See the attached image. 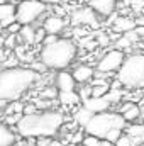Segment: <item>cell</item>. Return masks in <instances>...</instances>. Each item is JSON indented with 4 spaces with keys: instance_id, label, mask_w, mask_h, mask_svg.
Masks as SVG:
<instances>
[{
    "instance_id": "8fae6325",
    "label": "cell",
    "mask_w": 144,
    "mask_h": 146,
    "mask_svg": "<svg viewBox=\"0 0 144 146\" xmlns=\"http://www.w3.org/2000/svg\"><path fill=\"white\" fill-rule=\"evenodd\" d=\"M15 21V3L14 2H0V27H7Z\"/></svg>"
},
{
    "instance_id": "8992f818",
    "label": "cell",
    "mask_w": 144,
    "mask_h": 146,
    "mask_svg": "<svg viewBox=\"0 0 144 146\" xmlns=\"http://www.w3.org/2000/svg\"><path fill=\"white\" fill-rule=\"evenodd\" d=\"M48 5L41 0H19L15 3V21L20 26H32L46 15Z\"/></svg>"
},
{
    "instance_id": "681fc988",
    "label": "cell",
    "mask_w": 144,
    "mask_h": 146,
    "mask_svg": "<svg viewBox=\"0 0 144 146\" xmlns=\"http://www.w3.org/2000/svg\"><path fill=\"white\" fill-rule=\"evenodd\" d=\"M139 109H141V114H144V106H141Z\"/></svg>"
},
{
    "instance_id": "2e32d148",
    "label": "cell",
    "mask_w": 144,
    "mask_h": 146,
    "mask_svg": "<svg viewBox=\"0 0 144 146\" xmlns=\"http://www.w3.org/2000/svg\"><path fill=\"white\" fill-rule=\"evenodd\" d=\"M134 27H136V21L131 19V17H124V15L115 17V19H114V24H112V29H114V33H117V34H124V33H127V31H132Z\"/></svg>"
},
{
    "instance_id": "ee69618b",
    "label": "cell",
    "mask_w": 144,
    "mask_h": 146,
    "mask_svg": "<svg viewBox=\"0 0 144 146\" xmlns=\"http://www.w3.org/2000/svg\"><path fill=\"white\" fill-rule=\"evenodd\" d=\"M48 146H63V143H61V141H58V139H51Z\"/></svg>"
},
{
    "instance_id": "30bf717a",
    "label": "cell",
    "mask_w": 144,
    "mask_h": 146,
    "mask_svg": "<svg viewBox=\"0 0 144 146\" xmlns=\"http://www.w3.org/2000/svg\"><path fill=\"white\" fill-rule=\"evenodd\" d=\"M65 27H66L65 17L56 15V14L48 15V17L42 21V29L46 31V34H59V33L65 31Z\"/></svg>"
},
{
    "instance_id": "9a60e30c",
    "label": "cell",
    "mask_w": 144,
    "mask_h": 146,
    "mask_svg": "<svg viewBox=\"0 0 144 146\" xmlns=\"http://www.w3.org/2000/svg\"><path fill=\"white\" fill-rule=\"evenodd\" d=\"M71 75H73V78H75V82H76V83L83 85V83H88V82L93 78L95 70H93L90 65H78V66L73 70Z\"/></svg>"
},
{
    "instance_id": "7dc6e473",
    "label": "cell",
    "mask_w": 144,
    "mask_h": 146,
    "mask_svg": "<svg viewBox=\"0 0 144 146\" xmlns=\"http://www.w3.org/2000/svg\"><path fill=\"white\" fill-rule=\"evenodd\" d=\"M3 41H5V37L0 36V48H3Z\"/></svg>"
},
{
    "instance_id": "e0dca14e",
    "label": "cell",
    "mask_w": 144,
    "mask_h": 146,
    "mask_svg": "<svg viewBox=\"0 0 144 146\" xmlns=\"http://www.w3.org/2000/svg\"><path fill=\"white\" fill-rule=\"evenodd\" d=\"M127 136L131 138L132 141V146L134 145H143L144 143V124L139 122V124H131L127 126Z\"/></svg>"
},
{
    "instance_id": "3957f363",
    "label": "cell",
    "mask_w": 144,
    "mask_h": 146,
    "mask_svg": "<svg viewBox=\"0 0 144 146\" xmlns=\"http://www.w3.org/2000/svg\"><path fill=\"white\" fill-rule=\"evenodd\" d=\"M76 53H78V48H76L75 41L68 39V37H58L54 42L41 48L39 60L44 63V66L48 70L59 72L71 65L73 60L76 58Z\"/></svg>"
},
{
    "instance_id": "484cf974",
    "label": "cell",
    "mask_w": 144,
    "mask_h": 146,
    "mask_svg": "<svg viewBox=\"0 0 144 146\" xmlns=\"http://www.w3.org/2000/svg\"><path fill=\"white\" fill-rule=\"evenodd\" d=\"M58 97V88L56 87H48L41 92V99H46V100H53Z\"/></svg>"
},
{
    "instance_id": "d590c367",
    "label": "cell",
    "mask_w": 144,
    "mask_h": 146,
    "mask_svg": "<svg viewBox=\"0 0 144 146\" xmlns=\"http://www.w3.org/2000/svg\"><path fill=\"white\" fill-rule=\"evenodd\" d=\"M58 34H46L44 39H42V46H46V44H51V42H54L56 39H58Z\"/></svg>"
},
{
    "instance_id": "d6986e66",
    "label": "cell",
    "mask_w": 144,
    "mask_h": 146,
    "mask_svg": "<svg viewBox=\"0 0 144 146\" xmlns=\"http://www.w3.org/2000/svg\"><path fill=\"white\" fill-rule=\"evenodd\" d=\"M58 100H59L61 106H68V107L81 104L80 95H78V92H75V90H70V92H58Z\"/></svg>"
},
{
    "instance_id": "e575fe53",
    "label": "cell",
    "mask_w": 144,
    "mask_h": 146,
    "mask_svg": "<svg viewBox=\"0 0 144 146\" xmlns=\"http://www.w3.org/2000/svg\"><path fill=\"white\" fill-rule=\"evenodd\" d=\"M44 36H46V31H44L42 27L36 29V34H34V44H36V42H42Z\"/></svg>"
},
{
    "instance_id": "44dd1931",
    "label": "cell",
    "mask_w": 144,
    "mask_h": 146,
    "mask_svg": "<svg viewBox=\"0 0 144 146\" xmlns=\"http://www.w3.org/2000/svg\"><path fill=\"white\" fill-rule=\"evenodd\" d=\"M90 117H92V112H90V110H87L83 106H81V107H78L76 112H75V115H73L75 122H76L78 126H81V127H85V124L90 121Z\"/></svg>"
},
{
    "instance_id": "d6a6232c",
    "label": "cell",
    "mask_w": 144,
    "mask_h": 146,
    "mask_svg": "<svg viewBox=\"0 0 144 146\" xmlns=\"http://www.w3.org/2000/svg\"><path fill=\"white\" fill-rule=\"evenodd\" d=\"M31 70H34L36 73H39V75H42V73L46 72L48 68H46V66H44V63H42V61L39 60L37 63H32V65H31Z\"/></svg>"
},
{
    "instance_id": "ab89813d",
    "label": "cell",
    "mask_w": 144,
    "mask_h": 146,
    "mask_svg": "<svg viewBox=\"0 0 144 146\" xmlns=\"http://www.w3.org/2000/svg\"><path fill=\"white\" fill-rule=\"evenodd\" d=\"M127 3H131L134 9H141L144 3V0H127Z\"/></svg>"
},
{
    "instance_id": "74e56055",
    "label": "cell",
    "mask_w": 144,
    "mask_h": 146,
    "mask_svg": "<svg viewBox=\"0 0 144 146\" xmlns=\"http://www.w3.org/2000/svg\"><path fill=\"white\" fill-rule=\"evenodd\" d=\"M108 42H110V37H108L107 34H100L98 39H97V44H100V46H105Z\"/></svg>"
},
{
    "instance_id": "f1b7e54d",
    "label": "cell",
    "mask_w": 144,
    "mask_h": 146,
    "mask_svg": "<svg viewBox=\"0 0 144 146\" xmlns=\"http://www.w3.org/2000/svg\"><path fill=\"white\" fill-rule=\"evenodd\" d=\"M81 146H100V139L92 136V134H87L81 139Z\"/></svg>"
},
{
    "instance_id": "cb8c5ba5",
    "label": "cell",
    "mask_w": 144,
    "mask_h": 146,
    "mask_svg": "<svg viewBox=\"0 0 144 146\" xmlns=\"http://www.w3.org/2000/svg\"><path fill=\"white\" fill-rule=\"evenodd\" d=\"M92 87V95L90 97H104L110 88V83H102V85H90Z\"/></svg>"
},
{
    "instance_id": "f546056e",
    "label": "cell",
    "mask_w": 144,
    "mask_h": 146,
    "mask_svg": "<svg viewBox=\"0 0 144 146\" xmlns=\"http://www.w3.org/2000/svg\"><path fill=\"white\" fill-rule=\"evenodd\" d=\"M78 95H80V100H81V102L87 100V99L92 95V87H88L87 83H83L81 88H80V92H78Z\"/></svg>"
},
{
    "instance_id": "6da1fadb",
    "label": "cell",
    "mask_w": 144,
    "mask_h": 146,
    "mask_svg": "<svg viewBox=\"0 0 144 146\" xmlns=\"http://www.w3.org/2000/svg\"><path fill=\"white\" fill-rule=\"evenodd\" d=\"M65 124V114L59 110H37L34 114L22 115L15 124L17 134L27 139H36L41 136L54 138Z\"/></svg>"
},
{
    "instance_id": "52a82bcc",
    "label": "cell",
    "mask_w": 144,
    "mask_h": 146,
    "mask_svg": "<svg viewBox=\"0 0 144 146\" xmlns=\"http://www.w3.org/2000/svg\"><path fill=\"white\" fill-rule=\"evenodd\" d=\"M124 58H126L124 51L110 49L108 53H105V54L98 60V63H97V70H98L100 73H114V72H117V70L120 68Z\"/></svg>"
},
{
    "instance_id": "4316f807",
    "label": "cell",
    "mask_w": 144,
    "mask_h": 146,
    "mask_svg": "<svg viewBox=\"0 0 144 146\" xmlns=\"http://www.w3.org/2000/svg\"><path fill=\"white\" fill-rule=\"evenodd\" d=\"M120 134H122V129H117V127H114V129H110L107 134L104 136V139H107L108 143H112V145H114V143H115V141L120 138Z\"/></svg>"
},
{
    "instance_id": "ffe728a7",
    "label": "cell",
    "mask_w": 144,
    "mask_h": 146,
    "mask_svg": "<svg viewBox=\"0 0 144 146\" xmlns=\"http://www.w3.org/2000/svg\"><path fill=\"white\" fill-rule=\"evenodd\" d=\"M34 34H36L34 26H20V31L17 33V37L24 44H34Z\"/></svg>"
},
{
    "instance_id": "7bdbcfd3",
    "label": "cell",
    "mask_w": 144,
    "mask_h": 146,
    "mask_svg": "<svg viewBox=\"0 0 144 146\" xmlns=\"http://www.w3.org/2000/svg\"><path fill=\"white\" fill-rule=\"evenodd\" d=\"M134 21H136V26H144V14L139 15L137 19H134Z\"/></svg>"
},
{
    "instance_id": "5b68a950",
    "label": "cell",
    "mask_w": 144,
    "mask_h": 146,
    "mask_svg": "<svg viewBox=\"0 0 144 146\" xmlns=\"http://www.w3.org/2000/svg\"><path fill=\"white\" fill-rule=\"evenodd\" d=\"M127 126V122L124 121V117L119 112H98V114H92L90 121L85 124L83 131L87 134H92L98 139H104V136L107 134L110 129L117 127V129H124Z\"/></svg>"
},
{
    "instance_id": "5bb4252c",
    "label": "cell",
    "mask_w": 144,
    "mask_h": 146,
    "mask_svg": "<svg viewBox=\"0 0 144 146\" xmlns=\"http://www.w3.org/2000/svg\"><path fill=\"white\" fill-rule=\"evenodd\" d=\"M75 87H76V82H75L71 73L59 70L58 75H56V88H58V92H70V90H75Z\"/></svg>"
},
{
    "instance_id": "c3c4849f",
    "label": "cell",
    "mask_w": 144,
    "mask_h": 146,
    "mask_svg": "<svg viewBox=\"0 0 144 146\" xmlns=\"http://www.w3.org/2000/svg\"><path fill=\"white\" fill-rule=\"evenodd\" d=\"M139 121H141V122L144 124V114H141V117H139Z\"/></svg>"
},
{
    "instance_id": "ba28073f",
    "label": "cell",
    "mask_w": 144,
    "mask_h": 146,
    "mask_svg": "<svg viewBox=\"0 0 144 146\" xmlns=\"http://www.w3.org/2000/svg\"><path fill=\"white\" fill-rule=\"evenodd\" d=\"M71 24L73 26L98 27V19H97V14L90 7H81V9H76L71 14Z\"/></svg>"
},
{
    "instance_id": "1f68e13d",
    "label": "cell",
    "mask_w": 144,
    "mask_h": 146,
    "mask_svg": "<svg viewBox=\"0 0 144 146\" xmlns=\"http://www.w3.org/2000/svg\"><path fill=\"white\" fill-rule=\"evenodd\" d=\"M5 31H7V34H17V33L20 31V24H19L17 21H14L12 24H9V26L5 27Z\"/></svg>"
},
{
    "instance_id": "83f0119b",
    "label": "cell",
    "mask_w": 144,
    "mask_h": 146,
    "mask_svg": "<svg viewBox=\"0 0 144 146\" xmlns=\"http://www.w3.org/2000/svg\"><path fill=\"white\" fill-rule=\"evenodd\" d=\"M22 117V114H5V117H3V124H7L9 127H12V126H15L17 122H19V119Z\"/></svg>"
},
{
    "instance_id": "603a6c76",
    "label": "cell",
    "mask_w": 144,
    "mask_h": 146,
    "mask_svg": "<svg viewBox=\"0 0 144 146\" xmlns=\"http://www.w3.org/2000/svg\"><path fill=\"white\" fill-rule=\"evenodd\" d=\"M22 109H24V104L20 100H12V102H7L5 114H22Z\"/></svg>"
},
{
    "instance_id": "836d02e7",
    "label": "cell",
    "mask_w": 144,
    "mask_h": 146,
    "mask_svg": "<svg viewBox=\"0 0 144 146\" xmlns=\"http://www.w3.org/2000/svg\"><path fill=\"white\" fill-rule=\"evenodd\" d=\"M37 112V107L34 104H24V109H22V115H29V114H34Z\"/></svg>"
},
{
    "instance_id": "d4e9b609",
    "label": "cell",
    "mask_w": 144,
    "mask_h": 146,
    "mask_svg": "<svg viewBox=\"0 0 144 146\" xmlns=\"http://www.w3.org/2000/svg\"><path fill=\"white\" fill-rule=\"evenodd\" d=\"M131 46H132V42L124 36V34L119 37V39H115V49H119V51H126V49H129Z\"/></svg>"
},
{
    "instance_id": "ac0fdd59",
    "label": "cell",
    "mask_w": 144,
    "mask_h": 146,
    "mask_svg": "<svg viewBox=\"0 0 144 146\" xmlns=\"http://www.w3.org/2000/svg\"><path fill=\"white\" fill-rule=\"evenodd\" d=\"M15 141H17V134L14 133V129L0 122V146H14Z\"/></svg>"
},
{
    "instance_id": "f6af8a7d",
    "label": "cell",
    "mask_w": 144,
    "mask_h": 146,
    "mask_svg": "<svg viewBox=\"0 0 144 146\" xmlns=\"http://www.w3.org/2000/svg\"><path fill=\"white\" fill-rule=\"evenodd\" d=\"M5 107H7V100H3V99H0V112H2V110L5 109Z\"/></svg>"
},
{
    "instance_id": "8d00e7d4",
    "label": "cell",
    "mask_w": 144,
    "mask_h": 146,
    "mask_svg": "<svg viewBox=\"0 0 144 146\" xmlns=\"http://www.w3.org/2000/svg\"><path fill=\"white\" fill-rule=\"evenodd\" d=\"M51 139H53V138H48V136H41V138H36V146H48Z\"/></svg>"
},
{
    "instance_id": "277c9868",
    "label": "cell",
    "mask_w": 144,
    "mask_h": 146,
    "mask_svg": "<svg viewBox=\"0 0 144 146\" xmlns=\"http://www.w3.org/2000/svg\"><path fill=\"white\" fill-rule=\"evenodd\" d=\"M119 83L126 88H143L144 87V54H131L124 58L120 68L117 70Z\"/></svg>"
},
{
    "instance_id": "7402d4cb",
    "label": "cell",
    "mask_w": 144,
    "mask_h": 146,
    "mask_svg": "<svg viewBox=\"0 0 144 146\" xmlns=\"http://www.w3.org/2000/svg\"><path fill=\"white\" fill-rule=\"evenodd\" d=\"M104 97L110 102V106H112V104H119V102L122 100V97H124V92H122L120 88H108V92Z\"/></svg>"
},
{
    "instance_id": "b9f144b4",
    "label": "cell",
    "mask_w": 144,
    "mask_h": 146,
    "mask_svg": "<svg viewBox=\"0 0 144 146\" xmlns=\"http://www.w3.org/2000/svg\"><path fill=\"white\" fill-rule=\"evenodd\" d=\"M41 2L46 3L48 7H49V5H59V3H61V0H41Z\"/></svg>"
},
{
    "instance_id": "f35d334b",
    "label": "cell",
    "mask_w": 144,
    "mask_h": 146,
    "mask_svg": "<svg viewBox=\"0 0 144 146\" xmlns=\"http://www.w3.org/2000/svg\"><path fill=\"white\" fill-rule=\"evenodd\" d=\"M70 139H71V143H81V139H83V133H73V136H70Z\"/></svg>"
},
{
    "instance_id": "bcb514c9",
    "label": "cell",
    "mask_w": 144,
    "mask_h": 146,
    "mask_svg": "<svg viewBox=\"0 0 144 146\" xmlns=\"http://www.w3.org/2000/svg\"><path fill=\"white\" fill-rule=\"evenodd\" d=\"M3 56H5V49H3V48H0V60H2Z\"/></svg>"
},
{
    "instance_id": "7a4b0ae2",
    "label": "cell",
    "mask_w": 144,
    "mask_h": 146,
    "mask_svg": "<svg viewBox=\"0 0 144 146\" xmlns=\"http://www.w3.org/2000/svg\"><path fill=\"white\" fill-rule=\"evenodd\" d=\"M39 73L26 66H10L0 70V99L12 102L29 92L39 80Z\"/></svg>"
},
{
    "instance_id": "4dcf8cb0",
    "label": "cell",
    "mask_w": 144,
    "mask_h": 146,
    "mask_svg": "<svg viewBox=\"0 0 144 146\" xmlns=\"http://www.w3.org/2000/svg\"><path fill=\"white\" fill-rule=\"evenodd\" d=\"M114 146H132V141L127 134H120V138L114 143Z\"/></svg>"
},
{
    "instance_id": "9c48e42d",
    "label": "cell",
    "mask_w": 144,
    "mask_h": 146,
    "mask_svg": "<svg viewBox=\"0 0 144 146\" xmlns=\"http://www.w3.org/2000/svg\"><path fill=\"white\" fill-rule=\"evenodd\" d=\"M88 7L100 17H108L117 9V0H88Z\"/></svg>"
},
{
    "instance_id": "4fadbf2b",
    "label": "cell",
    "mask_w": 144,
    "mask_h": 146,
    "mask_svg": "<svg viewBox=\"0 0 144 146\" xmlns=\"http://www.w3.org/2000/svg\"><path fill=\"white\" fill-rule=\"evenodd\" d=\"M119 114L124 117L126 122H136V121H139V117H141V109H139V106L134 104V102H124V104L119 107Z\"/></svg>"
},
{
    "instance_id": "7c38bea8",
    "label": "cell",
    "mask_w": 144,
    "mask_h": 146,
    "mask_svg": "<svg viewBox=\"0 0 144 146\" xmlns=\"http://www.w3.org/2000/svg\"><path fill=\"white\" fill-rule=\"evenodd\" d=\"M83 107L87 110H90L92 114H98V112L108 110L110 102L105 97H88L87 100H83Z\"/></svg>"
},
{
    "instance_id": "60d3db41",
    "label": "cell",
    "mask_w": 144,
    "mask_h": 146,
    "mask_svg": "<svg viewBox=\"0 0 144 146\" xmlns=\"http://www.w3.org/2000/svg\"><path fill=\"white\" fill-rule=\"evenodd\" d=\"M134 31L137 33L139 39H144V26H136V27H134Z\"/></svg>"
}]
</instances>
